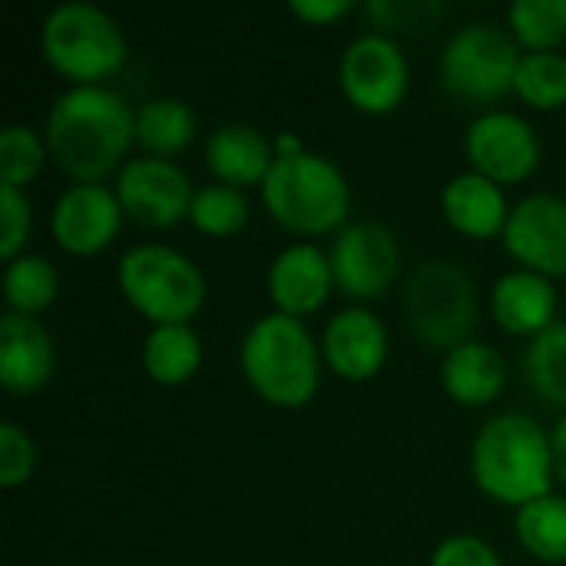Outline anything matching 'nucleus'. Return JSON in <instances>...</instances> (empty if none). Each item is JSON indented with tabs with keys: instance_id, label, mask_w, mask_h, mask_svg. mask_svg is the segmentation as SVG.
I'll use <instances>...</instances> for the list:
<instances>
[{
	"instance_id": "obj_16",
	"label": "nucleus",
	"mask_w": 566,
	"mask_h": 566,
	"mask_svg": "<svg viewBox=\"0 0 566 566\" xmlns=\"http://www.w3.org/2000/svg\"><path fill=\"white\" fill-rule=\"evenodd\" d=\"M332 285H335L332 259L312 242L285 245L272 259L269 275H265V289H269L275 312L292 315V318H305L318 312L328 302Z\"/></svg>"
},
{
	"instance_id": "obj_23",
	"label": "nucleus",
	"mask_w": 566,
	"mask_h": 566,
	"mask_svg": "<svg viewBox=\"0 0 566 566\" xmlns=\"http://www.w3.org/2000/svg\"><path fill=\"white\" fill-rule=\"evenodd\" d=\"M196 113L186 99L156 96L136 109V139L149 149V156H176L196 136Z\"/></svg>"
},
{
	"instance_id": "obj_4",
	"label": "nucleus",
	"mask_w": 566,
	"mask_h": 566,
	"mask_svg": "<svg viewBox=\"0 0 566 566\" xmlns=\"http://www.w3.org/2000/svg\"><path fill=\"white\" fill-rule=\"evenodd\" d=\"M262 202L289 232L325 235L348 226L345 219L352 209V189L332 159L305 149L298 156H275L262 182Z\"/></svg>"
},
{
	"instance_id": "obj_30",
	"label": "nucleus",
	"mask_w": 566,
	"mask_h": 566,
	"mask_svg": "<svg viewBox=\"0 0 566 566\" xmlns=\"http://www.w3.org/2000/svg\"><path fill=\"white\" fill-rule=\"evenodd\" d=\"M46 153H50L46 139H40L36 129L20 126V123L3 126V133H0V182L23 189L43 169Z\"/></svg>"
},
{
	"instance_id": "obj_14",
	"label": "nucleus",
	"mask_w": 566,
	"mask_h": 566,
	"mask_svg": "<svg viewBox=\"0 0 566 566\" xmlns=\"http://www.w3.org/2000/svg\"><path fill=\"white\" fill-rule=\"evenodd\" d=\"M504 245L531 272L566 275V199L551 192L524 196L511 209Z\"/></svg>"
},
{
	"instance_id": "obj_25",
	"label": "nucleus",
	"mask_w": 566,
	"mask_h": 566,
	"mask_svg": "<svg viewBox=\"0 0 566 566\" xmlns=\"http://www.w3.org/2000/svg\"><path fill=\"white\" fill-rule=\"evenodd\" d=\"M524 378L547 405L566 408V322H554L531 338L524 352Z\"/></svg>"
},
{
	"instance_id": "obj_8",
	"label": "nucleus",
	"mask_w": 566,
	"mask_h": 566,
	"mask_svg": "<svg viewBox=\"0 0 566 566\" xmlns=\"http://www.w3.org/2000/svg\"><path fill=\"white\" fill-rule=\"evenodd\" d=\"M521 56L517 40L504 27L468 23L441 50V80L468 103H494L514 90Z\"/></svg>"
},
{
	"instance_id": "obj_15",
	"label": "nucleus",
	"mask_w": 566,
	"mask_h": 566,
	"mask_svg": "<svg viewBox=\"0 0 566 566\" xmlns=\"http://www.w3.org/2000/svg\"><path fill=\"white\" fill-rule=\"evenodd\" d=\"M322 358L345 381L375 378L388 358L385 322L361 305L335 312L322 332Z\"/></svg>"
},
{
	"instance_id": "obj_35",
	"label": "nucleus",
	"mask_w": 566,
	"mask_h": 566,
	"mask_svg": "<svg viewBox=\"0 0 566 566\" xmlns=\"http://www.w3.org/2000/svg\"><path fill=\"white\" fill-rule=\"evenodd\" d=\"M551 451H554V478L566 484V411L560 415L557 428L551 431Z\"/></svg>"
},
{
	"instance_id": "obj_29",
	"label": "nucleus",
	"mask_w": 566,
	"mask_h": 566,
	"mask_svg": "<svg viewBox=\"0 0 566 566\" xmlns=\"http://www.w3.org/2000/svg\"><path fill=\"white\" fill-rule=\"evenodd\" d=\"M507 23L531 53L554 50L566 40V0H517L507 10Z\"/></svg>"
},
{
	"instance_id": "obj_20",
	"label": "nucleus",
	"mask_w": 566,
	"mask_h": 566,
	"mask_svg": "<svg viewBox=\"0 0 566 566\" xmlns=\"http://www.w3.org/2000/svg\"><path fill=\"white\" fill-rule=\"evenodd\" d=\"M444 219L471 239H494L504 232L511 219V206L504 196V186L481 172H461L454 176L441 192Z\"/></svg>"
},
{
	"instance_id": "obj_1",
	"label": "nucleus",
	"mask_w": 566,
	"mask_h": 566,
	"mask_svg": "<svg viewBox=\"0 0 566 566\" xmlns=\"http://www.w3.org/2000/svg\"><path fill=\"white\" fill-rule=\"evenodd\" d=\"M43 139L53 163L73 182H103L126 166V153L136 139V113L103 83L70 86L53 99Z\"/></svg>"
},
{
	"instance_id": "obj_18",
	"label": "nucleus",
	"mask_w": 566,
	"mask_h": 566,
	"mask_svg": "<svg viewBox=\"0 0 566 566\" xmlns=\"http://www.w3.org/2000/svg\"><path fill=\"white\" fill-rule=\"evenodd\" d=\"M275 163V139L252 123H226L206 139V166L226 186H262Z\"/></svg>"
},
{
	"instance_id": "obj_13",
	"label": "nucleus",
	"mask_w": 566,
	"mask_h": 566,
	"mask_svg": "<svg viewBox=\"0 0 566 566\" xmlns=\"http://www.w3.org/2000/svg\"><path fill=\"white\" fill-rule=\"evenodd\" d=\"M123 216L116 189L103 182H73L56 196L50 229L56 245L70 255H96L116 239Z\"/></svg>"
},
{
	"instance_id": "obj_3",
	"label": "nucleus",
	"mask_w": 566,
	"mask_h": 566,
	"mask_svg": "<svg viewBox=\"0 0 566 566\" xmlns=\"http://www.w3.org/2000/svg\"><path fill=\"white\" fill-rule=\"evenodd\" d=\"M239 365L252 391L275 408H302L322 381V345L302 318L269 312L239 345Z\"/></svg>"
},
{
	"instance_id": "obj_17",
	"label": "nucleus",
	"mask_w": 566,
	"mask_h": 566,
	"mask_svg": "<svg viewBox=\"0 0 566 566\" xmlns=\"http://www.w3.org/2000/svg\"><path fill=\"white\" fill-rule=\"evenodd\" d=\"M56 368L53 335L33 315L3 312L0 318V381L13 395L40 391Z\"/></svg>"
},
{
	"instance_id": "obj_33",
	"label": "nucleus",
	"mask_w": 566,
	"mask_h": 566,
	"mask_svg": "<svg viewBox=\"0 0 566 566\" xmlns=\"http://www.w3.org/2000/svg\"><path fill=\"white\" fill-rule=\"evenodd\" d=\"M431 566H504V560L488 541L474 534H454L438 544V551L431 554Z\"/></svg>"
},
{
	"instance_id": "obj_9",
	"label": "nucleus",
	"mask_w": 566,
	"mask_h": 566,
	"mask_svg": "<svg viewBox=\"0 0 566 566\" xmlns=\"http://www.w3.org/2000/svg\"><path fill=\"white\" fill-rule=\"evenodd\" d=\"M338 83L355 109L385 116L401 106L411 83V66L395 36L371 30L345 46L338 63Z\"/></svg>"
},
{
	"instance_id": "obj_11",
	"label": "nucleus",
	"mask_w": 566,
	"mask_h": 566,
	"mask_svg": "<svg viewBox=\"0 0 566 566\" xmlns=\"http://www.w3.org/2000/svg\"><path fill=\"white\" fill-rule=\"evenodd\" d=\"M464 153L471 172H481L497 186L524 182L541 166L537 129L511 109H488L471 119L464 133Z\"/></svg>"
},
{
	"instance_id": "obj_36",
	"label": "nucleus",
	"mask_w": 566,
	"mask_h": 566,
	"mask_svg": "<svg viewBox=\"0 0 566 566\" xmlns=\"http://www.w3.org/2000/svg\"><path fill=\"white\" fill-rule=\"evenodd\" d=\"M298 153H305V146H302V139L295 133H279L275 136V156H298Z\"/></svg>"
},
{
	"instance_id": "obj_2",
	"label": "nucleus",
	"mask_w": 566,
	"mask_h": 566,
	"mask_svg": "<svg viewBox=\"0 0 566 566\" xmlns=\"http://www.w3.org/2000/svg\"><path fill=\"white\" fill-rule=\"evenodd\" d=\"M471 474L488 497L524 507L551 494L554 484L551 434L524 411L494 415L474 434Z\"/></svg>"
},
{
	"instance_id": "obj_34",
	"label": "nucleus",
	"mask_w": 566,
	"mask_h": 566,
	"mask_svg": "<svg viewBox=\"0 0 566 566\" xmlns=\"http://www.w3.org/2000/svg\"><path fill=\"white\" fill-rule=\"evenodd\" d=\"M289 10H292L295 17L308 20V23L325 27V23H335L338 17H345V13L352 10V3H348V0H292Z\"/></svg>"
},
{
	"instance_id": "obj_31",
	"label": "nucleus",
	"mask_w": 566,
	"mask_h": 566,
	"mask_svg": "<svg viewBox=\"0 0 566 566\" xmlns=\"http://www.w3.org/2000/svg\"><path fill=\"white\" fill-rule=\"evenodd\" d=\"M30 199L17 186L0 182V255L3 262H13L23 255V245L30 239Z\"/></svg>"
},
{
	"instance_id": "obj_22",
	"label": "nucleus",
	"mask_w": 566,
	"mask_h": 566,
	"mask_svg": "<svg viewBox=\"0 0 566 566\" xmlns=\"http://www.w3.org/2000/svg\"><path fill=\"white\" fill-rule=\"evenodd\" d=\"M202 365V342L192 325H153L143 342V368L156 385H186Z\"/></svg>"
},
{
	"instance_id": "obj_10",
	"label": "nucleus",
	"mask_w": 566,
	"mask_h": 566,
	"mask_svg": "<svg viewBox=\"0 0 566 566\" xmlns=\"http://www.w3.org/2000/svg\"><path fill=\"white\" fill-rule=\"evenodd\" d=\"M328 259H332L335 285L358 302L388 295L401 272L398 235L375 219L348 222L342 232H335Z\"/></svg>"
},
{
	"instance_id": "obj_32",
	"label": "nucleus",
	"mask_w": 566,
	"mask_h": 566,
	"mask_svg": "<svg viewBox=\"0 0 566 566\" xmlns=\"http://www.w3.org/2000/svg\"><path fill=\"white\" fill-rule=\"evenodd\" d=\"M36 468V448H33V438L13 424V421H3L0 424V484L10 491V488H20L30 481Z\"/></svg>"
},
{
	"instance_id": "obj_27",
	"label": "nucleus",
	"mask_w": 566,
	"mask_h": 566,
	"mask_svg": "<svg viewBox=\"0 0 566 566\" xmlns=\"http://www.w3.org/2000/svg\"><path fill=\"white\" fill-rule=\"evenodd\" d=\"M189 222H192L199 232L216 235V239L235 235V232H242L245 222H249V199H245L242 189L226 186V182L202 186V189H196V196H192Z\"/></svg>"
},
{
	"instance_id": "obj_5",
	"label": "nucleus",
	"mask_w": 566,
	"mask_h": 566,
	"mask_svg": "<svg viewBox=\"0 0 566 566\" xmlns=\"http://www.w3.org/2000/svg\"><path fill=\"white\" fill-rule=\"evenodd\" d=\"M116 282L123 298L153 325H189L206 302V279L199 265L159 242L129 245L119 259Z\"/></svg>"
},
{
	"instance_id": "obj_21",
	"label": "nucleus",
	"mask_w": 566,
	"mask_h": 566,
	"mask_svg": "<svg viewBox=\"0 0 566 566\" xmlns=\"http://www.w3.org/2000/svg\"><path fill=\"white\" fill-rule=\"evenodd\" d=\"M507 385V361L488 342H464L441 361V388L464 408L491 405Z\"/></svg>"
},
{
	"instance_id": "obj_12",
	"label": "nucleus",
	"mask_w": 566,
	"mask_h": 566,
	"mask_svg": "<svg viewBox=\"0 0 566 566\" xmlns=\"http://www.w3.org/2000/svg\"><path fill=\"white\" fill-rule=\"evenodd\" d=\"M116 196L123 212L139 226L169 229L189 216L196 189L179 163L163 156H133L116 176Z\"/></svg>"
},
{
	"instance_id": "obj_19",
	"label": "nucleus",
	"mask_w": 566,
	"mask_h": 566,
	"mask_svg": "<svg viewBox=\"0 0 566 566\" xmlns=\"http://www.w3.org/2000/svg\"><path fill=\"white\" fill-rule=\"evenodd\" d=\"M491 312L511 335H541L557 322V289L531 269L504 272L491 289Z\"/></svg>"
},
{
	"instance_id": "obj_24",
	"label": "nucleus",
	"mask_w": 566,
	"mask_h": 566,
	"mask_svg": "<svg viewBox=\"0 0 566 566\" xmlns=\"http://www.w3.org/2000/svg\"><path fill=\"white\" fill-rule=\"evenodd\" d=\"M514 531L531 557L544 564H566V497L544 494L517 507Z\"/></svg>"
},
{
	"instance_id": "obj_26",
	"label": "nucleus",
	"mask_w": 566,
	"mask_h": 566,
	"mask_svg": "<svg viewBox=\"0 0 566 566\" xmlns=\"http://www.w3.org/2000/svg\"><path fill=\"white\" fill-rule=\"evenodd\" d=\"M56 292H60V275L50 259L23 252L20 259L7 262L3 298L10 305V312L40 315L56 302Z\"/></svg>"
},
{
	"instance_id": "obj_6",
	"label": "nucleus",
	"mask_w": 566,
	"mask_h": 566,
	"mask_svg": "<svg viewBox=\"0 0 566 566\" xmlns=\"http://www.w3.org/2000/svg\"><path fill=\"white\" fill-rule=\"evenodd\" d=\"M40 53L60 76L73 80V86H90L123 66L126 36L103 7L66 0L43 17Z\"/></svg>"
},
{
	"instance_id": "obj_28",
	"label": "nucleus",
	"mask_w": 566,
	"mask_h": 566,
	"mask_svg": "<svg viewBox=\"0 0 566 566\" xmlns=\"http://www.w3.org/2000/svg\"><path fill=\"white\" fill-rule=\"evenodd\" d=\"M514 93L537 106V109H557L566 103V56L557 50L524 53L514 76Z\"/></svg>"
},
{
	"instance_id": "obj_7",
	"label": "nucleus",
	"mask_w": 566,
	"mask_h": 566,
	"mask_svg": "<svg viewBox=\"0 0 566 566\" xmlns=\"http://www.w3.org/2000/svg\"><path fill=\"white\" fill-rule=\"evenodd\" d=\"M405 318L421 345L444 355L471 342V332L481 318L471 275L451 259L421 262L405 282Z\"/></svg>"
}]
</instances>
